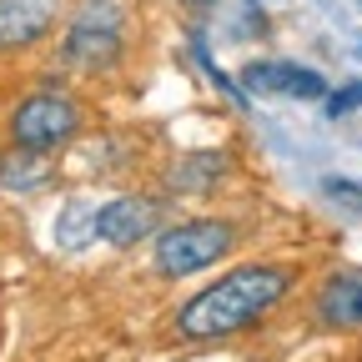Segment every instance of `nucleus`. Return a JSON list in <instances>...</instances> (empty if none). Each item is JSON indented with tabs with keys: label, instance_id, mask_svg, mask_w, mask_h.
<instances>
[{
	"label": "nucleus",
	"instance_id": "obj_1",
	"mask_svg": "<svg viewBox=\"0 0 362 362\" xmlns=\"http://www.w3.org/2000/svg\"><path fill=\"white\" fill-rule=\"evenodd\" d=\"M292 292V267L277 262H252V267H232L226 277H216L211 287H202L187 307L176 312V332L192 342H211V337H232L277 307Z\"/></svg>",
	"mask_w": 362,
	"mask_h": 362
},
{
	"label": "nucleus",
	"instance_id": "obj_10",
	"mask_svg": "<svg viewBox=\"0 0 362 362\" xmlns=\"http://www.w3.org/2000/svg\"><path fill=\"white\" fill-rule=\"evenodd\" d=\"M40 176H45V166L35 161V151H21L16 146V156L0 166V187H6V192H35Z\"/></svg>",
	"mask_w": 362,
	"mask_h": 362
},
{
	"label": "nucleus",
	"instance_id": "obj_4",
	"mask_svg": "<svg viewBox=\"0 0 362 362\" xmlns=\"http://www.w3.org/2000/svg\"><path fill=\"white\" fill-rule=\"evenodd\" d=\"M76 131H81V106L71 96H61V90H35L11 116V141L21 151H35V156L66 146Z\"/></svg>",
	"mask_w": 362,
	"mask_h": 362
},
{
	"label": "nucleus",
	"instance_id": "obj_11",
	"mask_svg": "<svg viewBox=\"0 0 362 362\" xmlns=\"http://www.w3.org/2000/svg\"><path fill=\"white\" fill-rule=\"evenodd\" d=\"M322 192H327V202H337V206H347V211H362V181L327 176V181H322Z\"/></svg>",
	"mask_w": 362,
	"mask_h": 362
},
{
	"label": "nucleus",
	"instance_id": "obj_8",
	"mask_svg": "<svg viewBox=\"0 0 362 362\" xmlns=\"http://www.w3.org/2000/svg\"><path fill=\"white\" fill-rule=\"evenodd\" d=\"M317 317L337 332H357L362 327V272H332L317 292Z\"/></svg>",
	"mask_w": 362,
	"mask_h": 362
},
{
	"label": "nucleus",
	"instance_id": "obj_7",
	"mask_svg": "<svg viewBox=\"0 0 362 362\" xmlns=\"http://www.w3.org/2000/svg\"><path fill=\"white\" fill-rule=\"evenodd\" d=\"M247 86L252 90H272V96H287V101H317L327 96V81L307 71V66H292V61H262V66H247Z\"/></svg>",
	"mask_w": 362,
	"mask_h": 362
},
{
	"label": "nucleus",
	"instance_id": "obj_12",
	"mask_svg": "<svg viewBox=\"0 0 362 362\" xmlns=\"http://www.w3.org/2000/svg\"><path fill=\"white\" fill-rule=\"evenodd\" d=\"M362 106V81H352V86H342L337 96L327 101V116H347V111H357Z\"/></svg>",
	"mask_w": 362,
	"mask_h": 362
},
{
	"label": "nucleus",
	"instance_id": "obj_5",
	"mask_svg": "<svg viewBox=\"0 0 362 362\" xmlns=\"http://www.w3.org/2000/svg\"><path fill=\"white\" fill-rule=\"evenodd\" d=\"M156 221H161L156 202H146V197H116V202H106L96 211V237L111 242V247H136L141 237L156 232Z\"/></svg>",
	"mask_w": 362,
	"mask_h": 362
},
{
	"label": "nucleus",
	"instance_id": "obj_6",
	"mask_svg": "<svg viewBox=\"0 0 362 362\" xmlns=\"http://www.w3.org/2000/svg\"><path fill=\"white\" fill-rule=\"evenodd\" d=\"M56 25V0H0V51H25Z\"/></svg>",
	"mask_w": 362,
	"mask_h": 362
},
{
	"label": "nucleus",
	"instance_id": "obj_13",
	"mask_svg": "<svg viewBox=\"0 0 362 362\" xmlns=\"http://www.w3.org/2000/svg\"><path fill=\"white\" fill-rule=\"evenodd\" d=\"M197 6H211V0H197Z\"/></svg>",
	"mask_w": 362,
	"mask_h": 362
},
{
	"label": "nucleus",
	"instance_id": "obj_3",
	"mask_svg": "<svg viewBox=\"0 0 362 362\" xmlns=\"http://www.w3.org/2000/svg\"><path fill=\"white\" fill-rule=\"evenodd\" d=\"M237 242V226L221 221V216H206V221H181L171 232H161L156 242V272L161 277H192V272L221 262Z\"/></svg>",
	"mask_w": 362,
	"mask_h": 362
},
{
	"label": "nucleus",
	"instance_id": "obj_2",
	"mask_svg": "<svg viewBox=\"0 0 362 362\" xmlns=\"http://www.w3.org/2000/svg\"><path fill=\"white\" fill-rule=\"evenodd\" d=\"M61 61L71 71H111L121 61V11L116 0H81L71 30L61 40Z\"/></svg>",
	"mask_w": 362,
	"mask_h": 362
},
{
	"label": "nucleus",
	"instance_id": "obj_9",
	"mask_svg": "<svg viewBox=\"0 0 362 362\" xmlns=\"http://www.w3.org/2000/svg\"><path fill=\"white\" fill-rule=\"evenodd\" d=\"M226 171H232V161H226L221 151H192V156H181L166 171V181H171V192H181V197H202V192L221 187Z\"/></svg>",
	"mask_w": 362,
	"mask_h": 362
}]
</instances>
